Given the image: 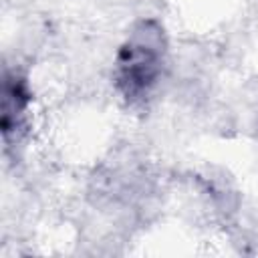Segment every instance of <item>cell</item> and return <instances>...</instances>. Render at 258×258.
<instances>
[{"instance_id": "6da1fadb", "label": "cell", "mask_w": 258, "mask_h": 258, "mask_svg": "<svg viewBox=\"0 0 258 258\" xmlns=\"http://www.w3.org/2000/svg\"><path fill=\"white\" fill-rule=\"evenodd\" d=\"M165 38L153 20L139 22L117 54L115 81L129 101L143 99L157 83L163 69Z\"/></svg>"}, {"instance_id": "7a4b0ae2", "label": "cell", "mask_w": 258, "mask_h": 258, "mask_svg": "<svg viewBox=\"0 0 258 258\" xmlns=\"http://www.w3.org/2000/svg\"><path fill=\"white\" fill-rule=\"evenodd\" d=\"M28 103L30 93L26 89V83L16 75H6L2 89V133L6 139L10 135H16L24 125Z\"/></svg>"}]
</instances>
